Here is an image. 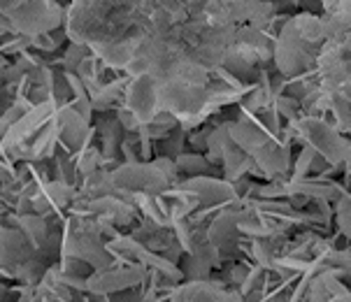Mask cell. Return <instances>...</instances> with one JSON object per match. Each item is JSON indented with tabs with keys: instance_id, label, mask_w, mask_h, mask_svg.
<instances>
[{
	"instance_id": "obj_1",
	"label": "cell",
	"mask_w": 351,
	"mask_h": 302,
	"mask_svg": "<svg viewBox=\"0 0 351 302\" xmlns=\"http://www.w3.org/2000/svg\"><path fill=\"white\" fill-rule=\"evenodd\" d=\"M321 3L326 5V10H332V8H335V3H337V0H321Z\"/></svg>"
}]
</instances>
